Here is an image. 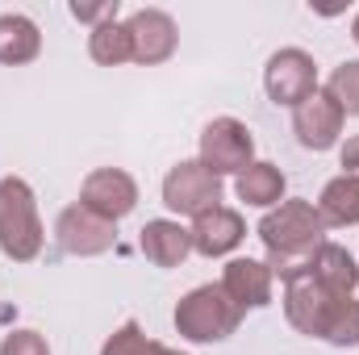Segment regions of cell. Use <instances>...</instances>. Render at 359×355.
Wrapping results in <instances>:
<instances>
[{
	"mask_svg": "<svg viewBox=\"0 0 359 355\" xmlns=\"http://www.w3.org/2000/svg\"><path fill=\"white\" fill-rule=\"evenodd\" d=\"M284 314L309 339H326L334 347L359 343V301L347 293H330L309 272H297L292 280H284Z\"/></svg>",
	"mask_w": 359,
	"mask_h": 355,
	"instance_id": "obj_1",
	"label": "cell"
},
{
	"mask_svg": "<svg viewBox=\"0 0 359 355\" xmlns=\"http://www.w3.org/2000/svg\"><path fill=\"white\" fill-rule=\"evenodd\" d=\"M326 222L309 201H280V209H271L259 222V239L268 247V267L271 276L292 280L297 272L313 260V251L326 243Z\"/></svg>",
	"mask_w": 359,
	"mask_h": 355,
	"instance_id": "obj_2",
	"label": "cell"
},
{
	"mask_svg": "<svg viewBox=\"0 0 359 355\" xmlns=\"http://www.w3.org/2000/svg\"><path fill=\"white\" fill-rule=\"evenodd\" d=\"M42 217H38V201L34 188L21 176L0 180V251L13 264H29L42 255Z\"/></svg>",
	"mask_w": 359,
	"mask_h": 355,
	"instance_id": "obj_3",
	"label": "cell"
},
{
	"mask_svg": "<svg viewBox=\"0 0 359 355\" xmlns=\"http://www.w3.org/2000/svg\"><path fill=\"white\" fill-rule=\"evenodd\" d=\"M243 309L226 297L222 284H201L176 305V330L188 343H222L238 330Z\"/></svg>",
	"mask_w": 359,
	"mask_h": 355,
	"instance_id": "obj_4",
	"label": "cell"
},
{
	"mask_svg": "<svg viewBox=\"0 0 359 355\" xmlns=\"http://www.w3.org/2000/svg\"><path fill=\"white\" fill-rule=\"evenodd\" d=\"M251 155H255V138H251V130L238 117H213L201 130V163L217 180L247 172L255 163Z\"/></svg>",
	"mask_w": 359,
	"mask_h": 355,
	"instance_id": "obj_5",
	"label": "cell"
},
{
	"mask_svg": "<svg viewBox=\"0 0 359 355\" xmlns=\"http://www.w3.org/2000/svg\"><path fill=\"white\" fill-rule=\"evenodd\" d=\"M222 201V180L213 176L201 159H184L176 163L168 180H163V205L172 213H188V217H201L205 209H213Z\"/></svg>",
	"mask_w": 359,
	"mask_h": 355,
	"instance_id": "obj_6",
	"label": "cell"
},
{
	"mask_svg": "<svg viewBox=\"0 0 359 355\" xmlns=\"http://www.w3.org/2000/svg\"><path fill=\"white\" fill-rule=\"evenodd\" d=\"M264 88L276 105H301V100H309L313 92H318V63H313V55H305V51H297V46H284V51H276L268 59V67H264Z\"/></svg>",
	"mask_w": 359,
	"mask_h": 355,
	"instance_id": "obj_7",
	"label": "cell"
},
{
	"mask_svg": "<svg viewBox=\"0 0 359 355\" xmlns=\"http://www.w3.org/2000/svg\"><path fill=\"white\" fill-rule=\"evenodd\" d=\"M55 234H59V247L76 260H92V255H104L113 251L117 243V222L92 213L84 205H67L55 222Z\"/></svg>",
	"mask_w": 359,
	"mask_h": 355,
	"instance_id": "obj_8",
	"label": "cell"
},
{
	"mask_svg": "<svg viewBox=\"0 0 359 355\" xmlns=\"http://www.w3.org/2000/svg\"><path fill=\"white\" fill-rule=\"evenodd\" d=\"M343 121H347V113L326 88H318L309 100H301L292 109V134L305 151H330L343 134Z\"/></svg>",
	"mask_w": 359,
	"mask_h": 355,
	"instance_id": "obj_9",
	"label": "cell"
},
{
	"mask_svg": "<svg viewBox=\"0 0 359 355\" xmlns=\"http://www.w3.org/2000/svg\"><path fill=\"white\" fill-rule=\"evenodd\" d=\"M80 205L100 213V217H109V222H117L138 205V184L121 168H100L80 184Z\"/></svg>",
	"mask_w": 359,
	"mask_h": 355,
	"instance_id": "obj_10",
	"label": "cell"
},
{
	"mask_svg": "<svg viewBox=\"0 0 359 355\" xmlns=\"http://www.w3.org/2000/svg\"><path fill=\"white\" fill-rule=\"evenodd\" d=\"M126 29H130V38H134V63H142V67H155V63H168L172 55H176V21H172V13H163V8H138L130 21H126Z\"/></svg>",
	"mask_w": 359,
	"mask_h": 355,
	"instance_id": "obj_11",
	"label": "cell"
},
{
	"mask_svg": "<svg viewBox=\"0 0 359 355\" xmlns=\"http://www.w3.org/2000/svg\"><path fill=\"white\" fill-rule=\"evenodd\" d=\"M247 239V222L238 209H226V205H213L205 209L201 217H192V251L217 260V255H230L238 243Z\"/></svg>",
	"mask_w": 359,
	"mask_h": 355,
	"instance_id": "obj_12",
	"label": "cell"
},
{
	"mask_svg": "<svg viewBox=\"0 0 359 355\" xmlns=\"http://www.w3.org/2000/svg\"><path fill=\"white\" fill-rule=\"evenodd\" d=\"M222 288L243 314L264 309V305H271V267L259 260H230L222 272Z\"/></svg>",
	"mask_w": 359,
	"mask_h": 355,
	"instance_id": "obj_13",
	"label": "cell"
},
{
	"mask_svg": "<svg viewBox=\"0 0 359 355\" xmlns=\"http://www.w3.org/2000/svg\"><path fill=\"white\" fill-rule=\"evenodd\" d=\"M138 247L155 267H180L192 251V230H184L180 222H168V217H155L142 226Z\"/></svg>",
	"mask_w": 359,
	"mask_h": 355,
	"instance_id": "obj_14",
	"label": "cell"
},
{
	"mask_svg": "<svg viewBox=\"0 0 359 355\" xmlns=\"http://www.w3.org/2000/svg\"><path fill=\"white\" fill-rule=\"evenodd\" d=\"M305 272H309L318 284H326L330 293H347V297H351V288L359 284L355 255H351L347 247H339V243H322V247L313 251V260L305 264Z\"/></svg>",
	"mask_w": 359,
	"mask_h": 355,
	"instance_id": "obj_15",
	"label": "cell"
},
{
	"mask_svg": "<svg viewBox=\"0 0 359 355\" xmlns=\"http://www.w3.org/2000/svg\"><path fill=\"white\" fill-rule=\"evenodd\" d=\"M42 51V34L29 17L21 13H4L0 17V63L4 67H21V63H34Z\"/></svg>",
	"mask_w": 359,
	"mask_h": 355,
	"instance_id": "obj_16",
	"label": "cell"
},
{
	"mask_svg": "<svg viewBox=\"0 0 359 355\" xmlns=\"http://www.w3.org/2000/svg\"><path fill=\"white\" fill-rule=\"evenodd\" d=\"M318 213L326 226H359V176H334L322 196H318Z\"/></svg>",
	"mask_w": 359,
	"mask_h": 355,
	"instance_id": "obj_17",
	"label": "cell"
},
{
	"mask_svg": "<svg viewBox=\"0 0 359 355\" xmlns=\"http://www.w3.org/2000/svg\"><path fill=\"white\" fill-rule=\"evenodd\" d=\"M234 192H238V201H247V205H255V209L280 205V201H284V172H280L276 163H251L247 172H238Z\"/></svg>",
	"mask_w": 359,
	"mask_h": 355,
	"instance_id": "obj_18",
	"label": "cell"
},
{
	"mask_svg": "<svg viewBox=\"0 0 359 355\" xmlns=\"http://www.w3.org/2000/svg\"><path fill=\"white\" fill-rule=\"evenodd\" d=\"M88 55L100 67H121L134 59V38L126 29V21H104L88 34Z\"/></svg>",
	"mask_w": 359,
	"mask_h": 355,
	"instance_id": "obj_19",
	"label": "cell"
},
{
	"mask_svg": "<svg viewBox=\"0 0 359 355\" xmlns=\"http://www.w3.org/2000/svg\"><path fill=\"white\" fill-rule=\"evenodd\" d=\"M326 92L339 100V109H343V113L359 117V59H355V63H343V67H334V76H330Z\"/></svg>",
	"mask_w": 359,
	"mask_h": 355,
	"instance_id": "obj_20",
	"label": "cell"
},
{
	"mask_svg": "<svg viewBox=\"0 0 359 355\" xmlns=\"http://www.w3.org/2000/svg\"><path fill=\"white\" fill-rule=\"evenodd\" d=\"M142 347H147L142 326H138V322H126L121 330L109 335V343L100 347V355H142Z\"/></svg>",
	"mask_w": 359,
	"mask_h": 355,
	"instance_id": "obj_21",
	"label": "cell"
},
{
	"mask_svg": "<svg viewBox=\"0 0 359 355\" xmlns=\"http://www.w3.org/2000/svg\"><path fill=\"white\" fill-rule=\"evenodd\" d=\"M0 355H50V347L38 330H13V335H4Z\"/></svg>",
	"mask_w": 359,
	"mask_h": 355,
	"instance_id": "obj_22",
	"label": "cell"
},
{
	"mask_svg": "<svg viewBox=\"0 0 359 355\" xmlns=\"http://www.w3.org/2000/svg\"><path fill=\"white\" fill-rule=\"evenodd\" d=\"M72 17L96 29V25H104V21H117V0H100V4H84V0H72Z\"/></svg>",
	"mask_w": 359,
	"mask_h": 355,
	"instance_id": "obj_23",
	"label": "cell"
},
{
	"mask_svg": "<svg viewBox=\"0 0 359 355\" xmlns=\"http://www.w3.org/2000/svg\"><path fill=\"white\" fill-rule=\"evenodd\" d=\"M343 168H347V176H359V134H351L347 142H343Z\"/></svg>",
	"mask_w": 359,
	"mask_h": 355,
	"instance_id": "obj_24",
	"label": "cell"
},
{
	"mask_svg": "<svg viewBox=\"0 0 359 355\" xmlns=\"http://www.w3.org/2000/svg\"><path fill=\"white\" fill-rule=\"evenodd\" d=\"M142 355H184V351H172V347H163V343L147 339V347H142Z\"/></svg>",
	"mask_w": 359,
	"mask_h": 355,
	"instance_id": "obj_25",
	"label": "cell"
},
{
	"mask_svg": "<svg viewBox=\"0 0 359 355\" xmlns=\"http://www.w3.org/2000/svg\"><path fill=\"white\" fill-rule=\"evenodd\" d=\"M351 38H355V46H359V13H355V21H351Z\"/></svg>",
	"mask_w": 359,
	"mask_h": 355,
	"instance_id": "obj_26",
	"label": "cell"
}]
</instances>
